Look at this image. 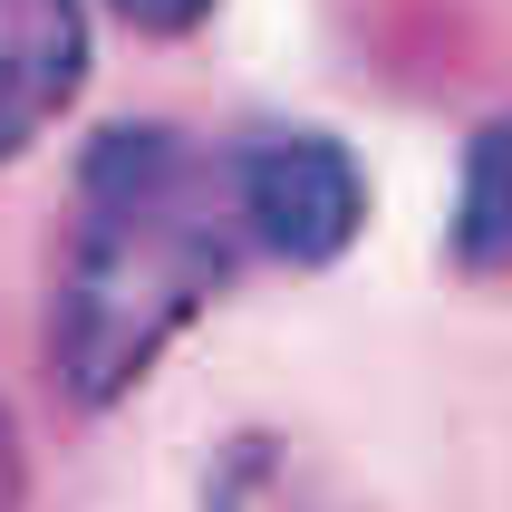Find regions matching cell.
Returning a JSON list of instances; mask_svg holds the SVG:
<instances>
[{
  "mask_svg": "<svg viewBox=\"0 0 512 512\" xmlns=\"http://www.w3.org/2000/svg\"><path fill=\"white\" fill-rule=\"evenodd\" d=\"M242 213H232L223 145L165 116H116L78 145L49 252L39 358L68 416H107L194 339L213 300L242 281Z\"/></svg>",
  "mask_w": 512,
  "mask_h": 512,
  "instance_id": "6da1fadb",
  "label": "cell"
},
{
  "mask_svg": "<svg viewBox=\"0 0 512 512\" xmlns=\"http://www.w3.org/2000/svg\"><path fill=\"white\" fill-rule=\"evenodd\" d=\"M242 242L271 271H329L368 232V165L329 126H242L223 145Z\"/></svg>",
  "mask_w": 512,
  "mask_h": 512,
  "instance_id": "7a4b0ae2",
  "label": "cell"
},
{
  "mask_svg": "<svg viewBox=\"0 0 512 512\" xmlns=\"http://www.w3.org/2000/svg\"><path fill=\"white\" fill-rule=\"evenodd\" d=\"M87 68H97L87 0H0V165H20L87 97Z\"/></svg>",
  "mask_w": 512,
  "mask_h": 512,
  "instance_id": "3957f363",
  "label": "cell"
},
{
  "mask_svg": "<svg viewBox=\"0 0 512 512\" xmlns=\"http://www.w3.org/2000/svg\"><path fill=\"white\" fill-rule=\"evenodd\" d=\"M445 242H455V271H474V281H512V107L464 145Z\"/></svg>",
  "mask_w": 512,
  "mask_h": 512,
  "instance_id": "277c9868",
  "label": "cell"
},
{
  "mask_svg": "<svg viewBox=\"0 0 512 512\" xmlns=\"http://www.w3.org/2000/svg\"><path fill=\"white\" fill-rule=\"evenodd\" d=\"M203 512H329V493L310 484V464L290 455L281 435H242V445H223V464H213Z\"/></svg>",
  "mask_w": 512,
  "mask_h": 512,
  "instance_id": "5b68a950",
  "label": "cell"
},
{
  "mask_svg": "<svg viewBox=\"0 0 512 512\" xmlns=\"http://www.w3.org/2000/svg\"><path fill=\"white\" fill-rule=\"evenodd\" d=\"M107 10L136 29V39H194V29L213 20L223 0H107Z\"/></svg>",
  "mask_w": 512,
  "mask_h": 512,
  "instance_id": "8992f818",
  "label": "cell"
},
{
  "mask_svg": "<svg viewBox=\"0 0 512 512\" xmlns=\"http://www.w3.org/2000/svg\"><path fill=\"white\" fill-rule=\"evenodd\" d=\"M0 512H29V445L10 406H0Z\"/></svg>",
  "mask_w": 512,
  "mask_h": 512,
  "instance_id": "52a82bcc",
  "label": "cell"
}]
</instances>
